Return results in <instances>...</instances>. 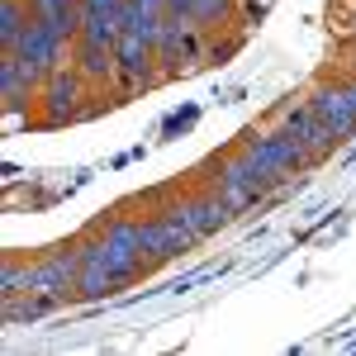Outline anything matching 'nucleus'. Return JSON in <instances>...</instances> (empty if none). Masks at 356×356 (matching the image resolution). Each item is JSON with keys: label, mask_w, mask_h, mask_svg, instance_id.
<instances>
[{"label": "nucleus", "mask_w": 356, "mask_h": 356, "mask_svg": "<svg viewBox=\"0 0 356 356\" xmlns=\"http://www.w3.org/2000/svg\"><path fill=\"white\" fill-rule=\"evenodd\" d=\"M238 147H243L247 162L261 171V181H266L271 191H275V186H285V181H295L300 171L314 166V162H309V152H304L295 138H285L280 129H247Z\"/></svg>", "instance_id": "nucleus-1"}, {"label": "nucleus", "mask_w": 356, "mask_h": 356, "mask_svg": "<svg viewBox=\"0 0 356 356\" xmlns=\"http://www.w3.org/2000/svg\"><path fill=\"white\" fill-rule=\"evenodd\" d=\"M76 285H81V238L43 252V257L29 266V295H43L48 304L76 300Z\"/></svg>", "instance_id": "nucleus-2"}, {"label": "nucleus", "mask_w": 356, "mask_h": 356, "mask_svg": "<svg viewBox=\"0 0 356 356\" xmlns=\"http://www.w3.org/2000/svg\"><path fill=\"white\" fill-rule=\"evenodd\" d=\"M204 186H214V191L243 214V209H252L257 200H266L271 195V186L261 181V171L243 157V147H233V152H223V157H214V166H209V176H204Z\"/></svg>", "instance_id": "nucleus-3"}, {"label": "nucleus", "mask_w": 356, "mask_h": 356, "mask_svg": "<svg viewBox=\"0 0 356 356\" xmlns=\"http://www.w3.org/2000/svg\"><path fill=\"white\" fill-rule=\"evenodd\" d=\"M90 90L95 86L86 81L81 72L67 62V67H57L53 76L43 81V95H38V119L48 124V129H62V124H72V119H81V114H90V105H81V100H90Z\"/></svg>", "instance_id": "nucleus-4"}, {"label": "nucleus", "mask_w": 356, "mask_h": 356, "mask_svg": "<svg viewBox=\"0 0 356 356\" xmlns=\"http://www.w3.org/2000/svg\"><path fill=\"white\" fill-rule=\"evenodd\" d=\"M200 57H204V29L195 24V19H186V15L166 10L162 29H157V67H162V76L191 72Z\"/></svg>", "instance_id": "nucleus-5"}, {"label": "nucleus", "mask_w": 356, "mask_h": 356, "mask_svg": "<svg viewBox=\"0 0 356 356\" xmlns=\"http://www.w3.org/2000/svg\"><path fill=\"white\" fill-rule=\"evenodd\" d=\"M275 129H280L285 138H295L304 152H309V162H314V166L323 162V157H332V152L342 147V138H337V134L328 129V124L318 119V110H314L309 100H300V105H285V110H280V124H275Z\"/></svg>", "instance_id": "nucleus-6"}, {"label": "nucleus", "mask_w": 356, "mask_h": 356, "mask_svg": "<svg viewBox=\"0 0 356 356\" xmlns=\"http://www.w3.org/2000/svg\"><path fill=\"white\" fill-rule=\"evenodd\" d=\"M166 209H176V214L186 219V228H191L200 243H204V238H214L219 228H228V223H233V214H238V209H233V204H228V200H223L214 186L181 195V200H171Z\"/></svg>", "instance_id": "nucleus-7"}, {"label": "nucleus", "mask_w": 356, "mask_h": 356, "mask_svg": "<svg viewBox=\"0 0 356 356\" xmlns=\"http://www.w3.org/2000/svg\"><path fill=\"white\" fill-rule=\"evenodd\" d=\"M72 48H76V43H72V38H62L53 24H43V19H29L24 38H19V48H10V53H19L29 67H33V72L48 81L57 67H67V62H72Z\"/></svg>", "instance_id": "nucleus-8"}, {"label": "nucleus", "mask_w": 356, "mask_h": 356, "mask_svg": "<svg viewBox=\"0 0 356 356\" xmlns=\"http://www.w3.org/2000/svg\"><path fill=\"white\" fill-rule=\"evenodd\" d=\"M114 290H124V280L114 275L110 247H105V233H86L81 238V285H76V300H105Z\"/></svg>", "instance_id": "nucleus-9"}, {"label": "nucleus", "mask_w": 356, "mask_h": 356, "mask_svg": "<svg viewBox=\"0 0 356 356\" xmlns=\"http://www.w3.org/2000/svg\"><path fill=\"white\" fill-rule=\"evenodd\" d=\"M38 95H43V76L19 53H0V100H5V114L19 119L24 110H38Z\"/></svg>", "instance_id": "nucleus-10"}, {"label": "nucleus", "mask_w": 356, "mask_h": 356, "mask_svg": "<svg viewBox=\"0 0 356 356\" xmlns=\"http://www.w3.org/2000/svg\"><path fill=\"white\" fill-rule=\"evenodd\" d=\"M309 105L318 110V119H323L342 143L356 138V105H352V95H347V86H342V81L314 86V90H309Z\"/></svg>", "instance_id": "nucleus-11"}, {"label": "nucleus", "mask_w": 356, "mask_h": 356, "mask_svg": "<svg viewBox=\"0 0 356 356\" xmlns=\"http://www.w3.org/2000/svg\"><path fill=\"white\" fill-rule=\"evenodd\" d=\"M124 15H129V0H81V38L114 48L124 33Z\"/></svg>", "instance_id": "nucleus-12"}, {"label": "nucleus", "mask_w": 356, "mask_h": 356, "mask_svg": "<svg viewBox=\"0 0 356 356\" xmlns=\"http://www.w3.org/2000/svg\"><path fill=\"white\" fill-rule=\"evenodd\" d=\"M186 19H195L204 33H219V29H228L238 19V0H191Z\"/></svg>", "instance_id": "nucleus-13"}, {"label": "nucleus", "mask_w": 356, "mask_h": 356, "mask_svg": "<svg viewBox=\"0 0 356 356\" xmlns=\"http://www.w3.org/2000/svg\"><path fill=\"white\" fill-rule=\"evenodd\" d=\"M29 19H33L29 0H0V48H5V53H10V48H19Z\"/></svg>", "instance_id": "nucleus-14"}, {"label": "nucleus", "mask_w": 356, "mask_h": 356, "mask_svg": "<svg viewBox=\"0 0 356 356\" xmlns=\"http://www.w3.org/2000/svg\"><path fill=\"white\" fill-rule=\"evenodd\" d=\"M342 86H347V95H352V105H356V72H347V76H342Z\"/></svg>", "instance_id": "nucleus-15"}, {"label": "nucleus", "mask_w": 356, "mask_h": 356, "mask_svg": "<svg viewBox=\"0 0 356 356\" xmlns=\"http://www.w3.org/2000/svg\"><path fill=\"white\" fill-rule=\"evenodd\" d=\"M352 72H356V62H352Z\"/></svg>", "instance_id": "nucleus-16"}]
</instances>
